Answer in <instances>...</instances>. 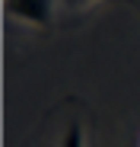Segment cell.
Masks as SVG:
<instances>
[{"mask_svg": "<svg viewBox=\"0 0 140 147\" xmlns=\"http://www.w3.org/2000/svg\"><path fill=\"white\" fill-rule=\"evenodd\" d=\"M3 13L26 26H48L54 16V0H3Z\"/></svg>", "mask_w": 140, "mask_h": 147, "instance_id": "cell-1", "label": "cell"}, {"mask_svg": "<svg viewBox=\"0 0 140 147\" xmlns=\"http://www.w3.org/2000/svg\"><path fill=\"white\" fill-rule=\"evenodd\" d=\"M57 147H86V131H83L80 121H70V125H67V131L57 141Z\"/></svg>", "mask_w": 140, "mask_h": 147, "instance_id": "cell-2", "label": "cell"}, {"mask_svg": "<svg viewBox=\"0 0 140 147\" xmlns=\"http://www.w3.org/2000/svg\"><path fill=\"white\" fill-rule=\"evenodd\" d=\"M92 3H96V0H64V7H70V10H86Z\"/></svg>", "mask_w": 140, "mask_h": 147, "instance_id": "cell-3", "label": "cell"}]
</instances>
